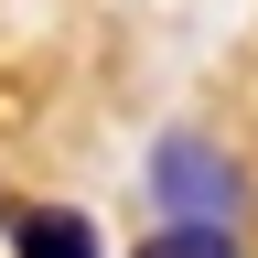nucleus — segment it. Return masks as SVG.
Wrapping results in <instances>:
<instances>
[{
  "label": "nucleus",
  "mask_w": 258,
  "mask_h": 258,
  "mask_svg": "<svg viewBox=\"0 0 258 258\" xmlns=\"http://www.w3.org/2000/svg\"><path fill=\"white\" fill-rule=\"evenodd\" d=\"M151 194H161L183 226H226L247 183H237V161H226L205 129H161V140H151Z\"/></svg>",
  "instance_id": "nucleus-1"
},
{
  "label": "nucleus",
  "mask_w": 258,
  "mask_h": 258,
  "mask_svg": "<svg viewBox=\"0 0 258 258\" xmlns=\"http://www.w3.org/2000/svg\"><path fill=\"white\" fill-rule=\"evenodd\" d=\"M11 247H22V258H97L86 215H43V205H22V215H11Z\"/></svg>",
  "instance_id": "nucleus-2"
},
{
  "label": "nucleus",
  "mask_w": 258,
  "mask_h": 258,
  "mask_svg": "<svg viewBox=\"0 0 258 258\" xmlns=\"http://www.w3.org/2000/svg\"><path fill=\"white\" fill-rule=\"evenodd\" d=\"M140 258H247L226 226H161V237H140Z\"/></svg>",
  "instance_id": "nucleus-3"
}]
</instances>
